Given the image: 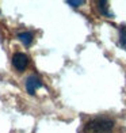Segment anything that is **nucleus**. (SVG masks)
<instances>
[{
  "instance_id": "1",
  "label": "nucleus",
  "mask_w": 126,
  "mask_h": 133,
  "mask_svg": "<svg viewBox=\"0 0 126 133\" xmlns=\"http://www.w3.org/2000/svg\"><path fill=\"white\" fill-rule=\"evenodd\" d=\"M114 121L109 117H95L84 125L83 133H113Z\"/></svg>"
},
{
  "instance_id": "2",
  "label": "nucleus",
  "mask_w": 126,
  "mask_h": 133,
  "mask_svg": "<svg viewBox=\"0 0 126 133\" xmlns=\"http://www.w3.org/2000/svg\"><path fill=\"white\" fill-rule=\"evenodd\" d=\"M25 87H26L27 94L35 95V91H37V90H39V88H42V87H45V84H44V82L41 80V77H39L38 75L33 74V75H30L27 79H26Z\"/></svg>"
},
{
  "instance_id": "3",
  "label": "nucleus",
  "mask_w": 126,
  "mask_h": 133,
  "mask_svg": "<svg viewBox=\"0 0 126 133\" xmlns=\"http://www.w3.org/2000/svg\"><path fill=\"white\" fill-rule=\"evenodd\" d=\"M29 65V57L22 52H16L12 56V66L18 72H23Z\"/></svg>"
},
{
  "instance_id": "4",
  "label": "nucleus",
  "mask_w": 126,
  "mask_h": 133,
  "mask_svg": "<svg viewBox=\"0 0 126 133\" xmlns=\"http://www.w3.org/2000/svg\"><path fill=\"white\" fill-rule=\"evenodd\" d=\"M96 4H98L99 12L103 15V16H106V18H114V14L110 11L109 2H106V0H100V2H98Z\"/></svg>"
},
{
  "instance_id": "5",
  "label": "nucleus",
  "mask_w": 126,
  "mask_h": 133,
  "mask_svg": "<svg viewBox=\"0 0 126 133\" xmlns=\"http://www.w3.org/2000/svg\"><path fill=\"white\" fill-rule=\"evenodd\" d=\"M18 39H19L23 45H25L26 48H29L30 45L33 44V39H34V34L31 31H22L16 35Z\"/></svg>"
},
{
  "instance_id": "6",
  "label": "nucleus",
  "mask_w": 126,
  "mask_h": 133,
  "mask_svg": "<svg viewBox=\"0 0 126 133\" xmlns=\"http://www.w3.org/2000/svg\"><path fill=\"white\" fill-rule=\"evenodd\" d=\"M118 44L126 52V26L119 27V41H118Z\"/></svg>"
},
{
  "instance_id": "7",
  "label": "nucleus",
  "mask_w": 126,
  "mask_h": 133,
  "mask_svg": "<svg viewBox=\"0 0 126 133\" xmlns=\"http://www.w3.org/2000/svg\"><path fill=\"white\" fill-rule=\"evenodd\" d=\"M86 2H84V0H67V4H69L71 7H80L81 4H84Z\"/></svg>"
}]
</instances>
